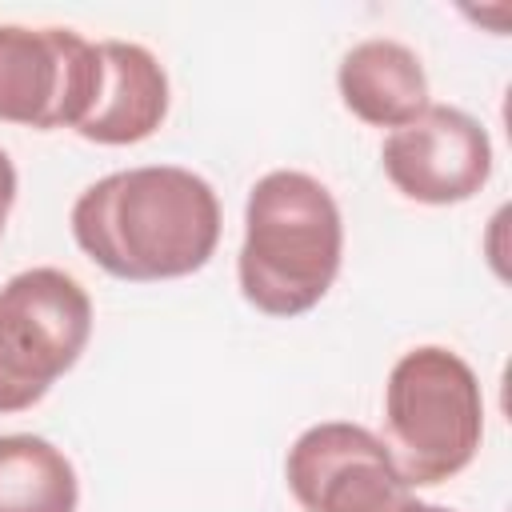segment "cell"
Returning <instances> with one entry per match:
<instances>
[{
    "mask_svg": "<svg viewBox=\"0 0 512 512\" xmlns=\"http://www.w3.org/2000/svg\"><path fill=\"white\" fill-rule=\"evenodd\" d=\"M80 252L116 280L152 284L200 272L220 244V200L180 164L108 172L72 204Z\"/></svg>",
    "mask_w": 512,
    "mask_h": 512,
    "instance_id": "obj_1",
    "label": "cell"
},
{
    "mask_svg": "<svg viewBox=\"0 0 512 512\" xmlns=\"http://www.w3.org/2000/svg\"><path fill=\"white\" fill-rule=\"evenodd\" d=\"M344 256V220L332 192L296 168L260 176L244 204V244L236 256L240 296L276 320L316 308Z\"/></svg>",
    "mask_w": 512,
    "mask_h": 512,
    "instance_id": "obj_2",
    "label": "cell"
},
{
    "mask_svg": "<svg viewBox=\"0 0 512 512\" xmlns=\"http://www.w3.org/2000/svg\"><path fill=\"white\" fill-rule=\"evenodd\" d=\"M388 452L412 488L464 472L484 440V396L472 364L440 344L404 352L384 384Z\"/></svg>",
    "mask_w": 512,
    "mask_h": 512,
    "instance_id": "obj_3",
    "label": "cell"
},
{
    "mask_svg": "<svg viewBox=\"0 0 512 512\" xmlns=\"http://www.w3.org/2000/svg\"><path fill=\"white\" fill-rule=\"evenodd\" d=\"M92 300L64 268H24L0 288V412H24L80 360Z\"/></svg>",
    "mask_w": 512,
    "mask_h": 512,
    "instance_id": "obj_4",
    "label": "cell"
},
{
    "mask_svg": "<svg viewBox=\"0 0 512 512\" xmlns=\"http://www.w3.org/2000/svg\"><path fill=\"white\" fill-rule=\"evenodd\" d=\"M288 492L304 512H424L388 444L364 424L324 420L296 436L284 460Z\"/></svg>",
    "mask_w": 512,
    "mask_h": 512,
    "instance_id": "obj_5",
    "label": "cell"
},
{
    "mask_svg": "<svg viewBox=\"0 0 512 512\" xmlns=\"http://www.w3.org/2000/svg\"><path fill=\"white\" fill-rule=\"evenodd\" d=\"M100 84V44L72 28L0 24V120L24 128H72Z\"/></svg>",
    "mask_w": 512,
    "mask_h": 512,
    "instance_id": "obj_6",
    "label": "cell"
},
{
    "mask_svg": "<svg viewBox=\"0 0 512 512\" xmlns=\"http://www.w3.org/2000/svg\"><path fill=\"white\" fill-rule=\"evenodd\" d=\"M384 176L416 204H464L492 176V140L476 116L452 104H428L416 120L388 132Z\"/></svg>",
    "mask_w": 512,
    "mask_h": 512,
    "instance_id": "obj_7",
    "label": "cell"
},
{
    "mask_svg": "<svg viewBox=\"0 0 512 512\" xmlns=\"http://www.w3.org/2000/svg\"><path fill=\"white\" fill-rule=\"evenodd\" d=\"M168 116V76L164 64L132 40H100V84L76 136L92 144H140Z\"/></svg>",
    "mask_w": 512,
    "mask_h": 512,
    "instance_id": "obj_8",
    "label": "cell"
},
{
    "mask_svg": "<svg viewBox=\"0 0 512 512\" xmlns=\"http://www.w3.org/2000/svg\"><path fill=\"white\" fill-rule=\"evenodd\" d=\"M336 88L344 108L372 128H400L432 104L420 56L388 36L352 44L336 68Z\"/></svg>",
    "mask_w": 512,
    "mask_h": 512,
    "instance_id": "obj_9",
    "label": "cell"
},
{
    "mask_svg": "<svg viewBox=\"0 0 512 512\" xmlns=\"http://www.w3.org/2000/svg\"><path fill=\"white\" fill-rule=\"evenodd\" d=\"M80 480L72 460L44 436H0V512H76Z\"/></svg>",
    "mask_w": 512,
    "mask_h": 512,
    "instance_id": "obj_10",
    "label": "cell"
},
{
    "mask_svg": "<svg viewBox=\"0 0 512 512\" xmlns=\"http://www.w3.org/2000/svg\"><path fill=\"white\" fill-rule=\"evenodd\" d=\"M12 200H16V168H12L8 152L0 148V236H4V224L12 212Z\"/></svg>",
    "mask_w": 512,
    "mask_h": 512,
    "instance_id": "obj_11",
    "label": "cell"
},
{
    "mask_svg": "<svg viewBox=\"0 0 512 512\" xmlns=\"http://www.w3.org/2000/svg\"><path fill=\"white\" fill-rule=\"evenodd\" d=\"M424 512H452V508H444V504H428Z\"/></svg>",
    "mask_w": 512,
    "mask_h": 512,
    "instance_id": "obj_12",
    "label": "cell"
}]
</instances>
